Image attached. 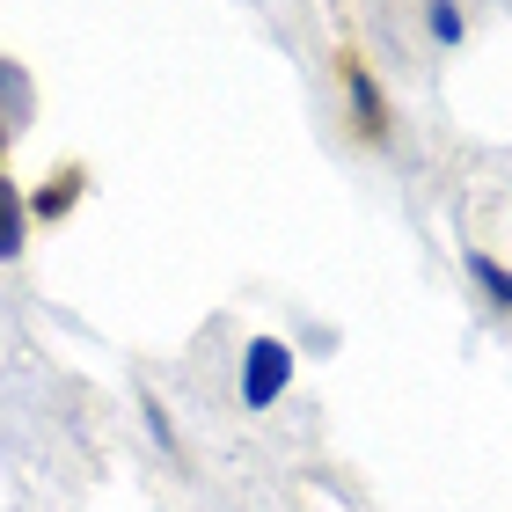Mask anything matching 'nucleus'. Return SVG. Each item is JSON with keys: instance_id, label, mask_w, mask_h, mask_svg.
I'll return each mask as SVG.
<instances>
[{"instance_id": "nucleus-1", "label": "nucleus", "mask_w": 512, "mask_h": 512, "mask_svg": "<svg viewBox=\"0 0 512 512\" xmlns=\"http://www.w3.org/2000/svg\"><path fill=\"white\" fill-rule=\"evenodd\" d=\"M286 381H293V344L256 337L249 359H242V403H249V410H271L278 395H286Z\"/></svg>"}, {"instance_id": "nucleus-2", "label": "nucleus", "mask_w": 512, "mask_h": 512, "mask_svg": "<svg viewBox=\"0 0 512 512\" xmlns=\"http://www.w3.org/2000/svg\"><path fill=\"white\" fill-rule=\"evenodd\" d=\"M344 96H352V118H359L366 139H381V132H388V110H381V96H374V74H366L359 59H344Z\"/></svg>"}, {"instance_id": "nucleus-3", "label": "nucleus", "mask_w": 512, "mask_h": 512, "mask_svg": "<svg viewBox=\"0 0 512 512\" xmlns=\"http://www.w3.org/2000/svg\"><path fill=\"white\" fill-rule=\"evenodd\" d=\"M22 235H30V205H22V191L8 176H0V264L22 256Z\"/></svg>"}, {"instance_id": "nucleus-4", "label": "nucleus", "mask_w": 512, "mask_h": 512, "mask_svg": "<svg viewBox=\"0 0 512 512\" xmlns=\"http://www.w3.org/2000/svg\"><path fill=\"white\" fill-rule=\"evenodd\" d=\"M469 271H476V286H483V293H491V300H498V308H512V271L498 264V256H483V249H476V256H469Z\"/></svg>"}, {"instance_id": "nucleus-5", "label": "nucleus", "mask_w": 512, "mask_h": 512, "mask_svg": "<svg viewBox=\"0 0 512 512\" xmlns=\"http://www.w3.org/2000/svg\"><path fill=\"white\" fill-rule=\"evenodd\" d=\"M425 22H432V37H439V44H461V8H454V0H432V15H425Z\"/></svg>"}, {"instance_id": "nucleus-6", "label": "nucleus", "mask_w": 512, "mask_h": 512, "mask_svg": "<svg viewBox=\"0 0 512 512\" xmlns=\"http://www.w3.org/2000/svg\"><path fill=\"white\" fill-rule=\"evenodd\" d=\"M74 191H81V169H59V183H52V198H44L37 213H44V220H52V213H66V205H74Z\"/></svg>"}, {"instance_id": "nucleus-7", "label": "nucleus", "mask_w": 512, "mask_h": 512, "mask_svg": "<svg viewBox=\"0 0 512 512\" xmlns=\"http://www.w3.org/2000/svg\"><path fill=\"white\" fill-rule=\"evenodd\" d=\"M0 139H8V125H0Z\"/></svg>"}]
</instances>
